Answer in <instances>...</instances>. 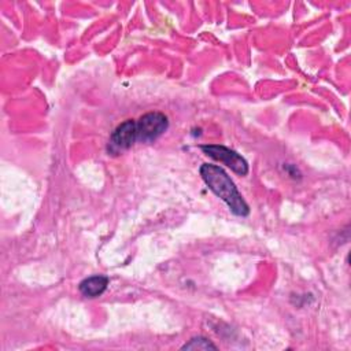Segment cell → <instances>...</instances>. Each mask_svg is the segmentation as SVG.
Wrapping results in <instances>:
<instances>
[{"instance_id": "obj_1", "label": "cell", "mask_w": 351, "mask_h": 351, "mask_svg": "<svg viewBox=\"0 0 351 351\" xmlns=\"http://www.w3.org/2000/svg\"><path fill=\"white\" fill-rule=\"evenodd\" d=\"M199 173L208 189L221 200H223L234 215L247 217L250 214L248 204L222 167L211 163H203L199 169Z\"/></svg>"}, {"instance_id": "obj_2", "label": "cell", "mask_w": 351, "mask_h": 351, "mask_svg": "<svg viewBox=\"0 0 351 351\" xmlns=\"http://www.w3.org/2000/svg\"><path fill=\"white\" fill-rule=\"evenodd\" d=\"M169 128V119L159 111H151L144 114L136 121L137 141L152 143L159 138Z\"/></svg>"}, {"instance_id": "obj_3", "label": "cell", "mask_w": 351, "mask_h": 351, "mask_svg": "<svg viewBox=\"0 0 351 351\" xmlns=\"http://www.w3.org/2000/svg\"><path fill=\"white\" fill-rule=\"evenodd\" d=\"M200 148L207 156L230 167V170H233L239 176L248 174L247 160L240 154H237L234 149H230V148H228L225 145H219V144H206V145H200Z\"/></svg>"}, {"instance_id": "obj_4", "label": "cell", "mask_w": 351, "mask_h": 351, "mask_svg": "<svg viewBox=\"0 0 351 351\" xmlns=\"http://www.w3.org/2000/svg\"><path fill=\"white\" fill-rule=\"evenodd\" d=\"M134 143H137L136 121L126 119L112 130L107 148H108V152L111 154H119L130 148Z\"/></svg>"}, {"instance_id": "obj_5", "label": "cell", "mask_w": 351, "mask_h": 351, "mask_svg": "<svg viewBox=\"0 0 351 351\" xmlns=\"http://www.w3.org/2000/svg\"><path fill=\"white\" fill-rule=\"evenodd\" d=\"M107 285H108V277L97 274V276H90L88 278H84L80 282L78 289L85 298H97L107 289Z\"/></svg>"}, {"instance_id": "obj_6", "label": "cell", "mask_w": 351, "mask_h": 351, "mask_svg": "<svg viewBox=\"0 0 351 351\" xmlns=\"http://www.w3.org/2000/svg\"><path fill=\"white\" fill-rule=\"evenodd\" d=\"M181 348L182 350H217V346L214 343H211L207 337L197 336V337L191 339Z\"/></svg>"}]
</instances>
